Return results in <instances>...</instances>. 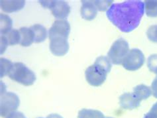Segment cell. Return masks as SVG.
Listing matches in <instances>:
<instances>
[{"label": "cell", "mask_w": 157, "mask_h": 118, "mask_svg": "<svg viewBox=\"0 0 157 118\" xmlns=\"http://www.w3.org/2000/svg\"><path fill=\"white\" fill-rule=\"evenodd\" d=\"M0 19H1V21H0V24H1V25H0L1 35H5L11 31L13 21L9 16L5 14H1Z\"/></svg>", "instance_id": "cell-17"}, {"label": "cell", "mask_w": 157, "mask_h": 118, "mask_svg": "<svg viewBox=\"0 0 157 118\" xmlns=\"http://www.w3.org/2000/svg\"><path fill=\"white\" fill-rule=\"evenodd\" d=\"M47 118H63L61 116L57 114V113H52V114L48 115Z\"/></svg>", "instance_id": "cell-27"}, {"label": "cell", "mask_w": 157, "mask_h": 118, "mask_svg": "<svg viewBox=\"0 0 157 118\" xmlns=\"http://www.w3.org/2000/svg\"><path fill=\"white\" fill-rule=\"evenodd\" d=\"M133 93L139 100L142 101L148 99L152 95V90L146 85L139 84L133 88Z\"/></svg>", "instance_id": "cell-16"}, {"label": "cell", "mask_w": 157, "mask_h": 118, "mask_svg": "<svg viewBox=\"0 0 157 118\" xmlns=\"http://www.w3.org/2000/svg\"><path fill=\"white\" fill-rule=\"evenodd\" d=\"M140 100L136 97L134 93H124L119 97V105L125 109H132L137 108L140 105Z\"/></svg>", "instance_id": "cell-11"}, {"label": "cell", "mask_w": 157, "mask_h": 118, "mask_svg": "<svg viewBox=\"0 0 157 118\" xmlns=\"http://www.w3.org/2000/svg\"><path fill=\"white\" fill-rule=\"evenodd\" d=\"M0 62H1V78H2L8 75L13 64L10 60L5 58H1Z\"/></svg>", "instance_id": "cell-20"}, {"label": "cell", "mask_w": 157, "mask_h": 118, "mask_svg": "<svg viewBox=\"0 0 157 118\" xmlns=\"http://www.w3.org/2000/svg\"><path fill=\"white\" fill-rule=\"evenodd\" d=\"M147 67L151 72L157 74V54L152 55L148 58Z\"/></svg>", "instance_id": "cell-21"}, {"label": "cell", "mask_w": 157, "mask_h": 118, "mask_svg": "<svg viewBox=\"0 0 157 118\" xmlns=\"http://www.w3.org/2000/svg\"><path fill=\"white\" fill-rule=\"evenodd\" d=\"M143 118H157V102L153 104L150 111L144 116Z\"/></svg>", "instance_id": "cell-24"}, {"label": "cell", "mask_w": 157, "mask_h": 118, "mask_svg": "<svg viewBox=\"0 0 157 118\" xmlns=\"http://www.w3.org/2000/svg\"><path fill=\"white\" fill-rule=\"evenodd\" d=\"M144 10L148 17H157V1L156 0H147L144 2Z\"/></svg>", "instance_id": "cell-19"}, {"label": "cell", "mask_w": 157, "mask_h": 118, "mask_svg": "<svg viewBox=\"0 0 157 118\" xmlns=\"http://www.w3.org/2000/svg\"><path fill=\"white\" fill-rule=\"evenodd\" d=\"M148 39L153 43H157V25H154L148 28L147 31Z\"/></svg>", "instance_id": "cell-22"}, {"label": "cell", "mask_w": 157, "mask_h": 118, "mask_svg": "<svg viewBox=\"0 0 157 118\" xmlns=\"http://www.w3.org/2000/svg\"><path fill=\"white\" fill-rule=\"evenodd\" d=\"M80 13L82 18L92 21L96 18L98 13V9L93 1H82Z\"/></svg>", "instance_id": "cell-12"}, {"label": "cell", "mask_w": 157, "mask_h": 118, "mask_svg": "<svg viewBox=\"0 0 157 118\" xmlns=\"http://www.w3.org/2000/svg\"><path fill=\"white\" fill-rule=\"evenodd\" d=\"M8 76L12 80L25 86H31L36 80L35 73L22 63H14Z\"/></svg>", "instance_id": "cell-2"}, {"label": "cell", "mask_w": 157, "mask_h": 118, "mask_svg": "<svg viewBox=\"0 0 157 118\" xmlns=\"http://www.w3.org/2000/svg\"><path fill=\"white\" fill-rule=\"evenodd\" d=\"M2 10L7 13H13L22 10L25 4V1H1Z\"/></svg>", "instance_id": "cell-13"}, {"label": "cell", "mask_w": 157, "mask_h": 118, "mask_svg": "<svg viewBox=\"0 0 157 118\" xmlns=\"http://www.w3.org/2000/svg\"><path fill=\"white\" fill-rule=\"evenodd\" d=\"M44 8L50 9L56 19L64 20L70 13V7L65 1H39Z\"/></svg>", "instance_id": "cell-7"}, {"label": "cell", "mask_w": 157, "mask_h": 118, "mask_svg": "<svg viewBox=\"0 0 157 118\" xmlns=\"http://www.w3.org/2000/svg\"><path fill=\"white\" fill-rule=\"evenodd\" d=\"M151 90L152 94L153 95L155 98H157V76L151 84Z\"/></svg>", "instance_id": "cell-26"}, {"label": "cell", "mask_w": 157, "mask_h": 118, "mask_svg": "<svg viewBox=\"0 0 157 118\" xmlns=\"http://www.w3.org/2000/svg\"><path fill=\"white\" fill-rule=\"evenodd\" d=\"M144 13V3L141 1H126L113 3L106 12L107 17L123 32H130L139 25Z\"/></svg>", "instance_id": "cell-1"}, {"label": "cell", "mask_w": 157, "mask_h": 118, "mask_svg": "<svg viewBox=\"0 0 157 118\" xmlns=\"http://www.w3.org/2000/svg\"><path fill=\"white\" fill-rule=\"evenodd\" d=\"M78 118H105L104 113L99 110L82 109L78 112Z\"/></svg>", "instance_id": "cell-18"}, {"label": "cell", "mask_w": 157, "mask_h": 118, "mask_svg": "<svg viewBox=\"0 0 157 118\" xmlns=\"http://www.w3.org/2000/svg\"><path fill=\"white\" fill-rule=\"evenodd\" d=\"M38 118H43V117H38Z\"/></svg>", "instance_id": "cell-29"}, {"label": "cell", "mask_w": 157, "mask_h": 118, "mask_svg": "<svg viewBox=\"0 0 157 118\" xmlns=\"http://www.w3.org/2000/svg\"><path fill=\"white\" fill-rule=\"evenodd\" d=\"M70 32V25L67 20H56L49 29L48 37L62 36L68 39Z\"/></svg>", "instance_id": "cell-9"}, {"label": "cell", "mask_w": 157, "mask_h": 118, "mask_svg": "<svg viewBox=\"0 0 157 118\" xmlns=\"http://www.w3.org/2000/svg\"><path fill=\"white\" fill-rule=\"evenodd\" d=\"M98 10L100 11H107L113 4V1H94Z\"/></svg>", "instance_id": "cell-23"}, {"label": "cell", "mask_w": 157, "mask_h": 118, "mask_svg": "<svg viewBox=\"0 0 157 118\" xmlns=\"http://www.w3.org/2000/svg\"><path fill=\"white\" fill-rule=\"evenodd\" d=\"M105 118H113V117H107Z\"/></svg>", "instance_id": "cell-28"}, {"label": "cell", "mask_w": 157, "mask_h": 118, "mask_svg": "<svg viewBox=\"0 0 157 118\" xmlns=\"http://www.w3.org/2000/svg\"><path fill=\"white\" fill-rule=\"evenodd\" d=\"M129 51V43L125 39L120 38L115 40L111 45L107 52V57L112 64L119 65L122 64L123 59Z\"/></svg>", "instance_id": "cell-3"}, {"label": "cell", "mask_w": 157, "mask_h": 118, "mask_svg": "<svg viewBox=\"0 0 157 118\" xmlns=\"http://www.w3.org/2000/svg\"><path fill=\"white\" fill-rule=\"evenodd\" d=\"M144 55L139 48H132L123 59L122 65L127 70L135 71L142 67L144 63Z\"/></svg>", "instance_id": "cell-6"}, {"label": "cell", "mask_w": 157, "mask_h": 118, "mask_svg": "<svg viewBox=\"0 0 157 118\" xmlns=\"http://www.w3.org/2000/svg\"><path fill=\"white\" fill-rule=\"evenodd\" d=\"M34 34V42L36 43H42L47 37V31L46 28L40 24H35V25L31 27Z\"/></svg>", "instance_id": "cell-15"}, {"label": "cell", "mask_w": 157, "mask_h": 118, "mask_svg": "<svg viewBox=\"0 0 157 118\" xmlns=\"http://www.w3.org/2000/svg\"><path fill=\"white\" fill-rule=\"evenodd\" d=\"M109 72L107 69L95 63L86 70V79L91 86L94 87L100 86L104 83Z\"/></svg>", "instance_id": "cell-4"}, {"label": "cell", "mask_w": 157, "mask_h": 118, "mask_svg": "<svg viewBox=\"0 0 157 118\" xmlns=\"http://www.w3.org/2000/svg\"><path fill=\"white\" fill-rule=\"evenodd\" d=\"M21 35L20 44L23 47H29L34 42V34L31 28L21 27L19 29Z\"/></svg>", "instance_id": "cell-14"}, {"label": "cell", "mask_w": 157, "mask_h": 118, "mask_svg": "<svg viewBox=\"0 0 157 118\" xmlns=\"http://www.w3.org/2000/svg\"><path fill=\"white\" fill-rule=\"evenodd\" d=\"M49 48L52 53L57 56H63L67 53L69 50V44L67 38L62 36H53L49 38Z\"/></svg>", "instance_id": "cell-8"}, {"label": "cell", "mask_w": 157, "mask_h": 118, "mask_svg": "<svg viewBox=\"0 0 157 118\" xmlns=\"http://www.w3.org/2000/svg\"><path fill=\"white\" fill-rule=\"evenodd\" d=\"M20 104V100L13 92H5L1 94L0 100V113L2 117H6L11 112L17 109Z\"/></svg>", "instance_id": "cell-5"}, {"label": "cell", "mask_w": 157, "mask_h": 118, "mask_svg": "<svg viewBox=\"0 0 157 118\" xmlns=\"http://www.w3.org/2000/svg\"><path fill=\"white\" fill-rule=\"evenodd\" d=\"M21 41L19 30L13 29L5 35H1V54L5 52L8 45H15Z\"/></svg>", "instance_id": "cell-10"}, {"label": "cell", "mask_w": 157, "mask_h": 118, "mask_svg": "<svg viewBox=\"0 0 157 118\" xmlns=\"http://www.w3.org/2000/svg\"><path fill=\"white\" fill-rule=\"evenodd\" d=\"M6 118H26V117L25 116V115L22 112L15 111L10 113V114L6 117Z\"/></svg>", "instance_id": "cell-25"}]
</instances>
